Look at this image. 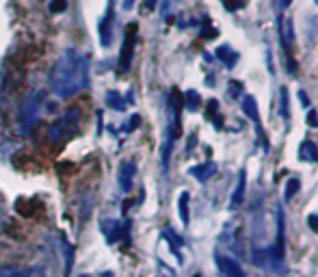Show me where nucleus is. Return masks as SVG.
<instances>
[{"instance_id": "f257e3e1", "label": "nucleus", "mask_w": 318, "mask_h": 277, "mask_svg": "<svg viewBox=\"0 0 318 277\" xmlns=\"http://www.w3.org/2000/svg\"><path fill=\"white\" fill-rule=\"evenodd\" d=\"M50 89L59 98L78 96L89 87V61L74 48H67L52 63L48 76Z\"/></svg>"}, {"instance_id": "f03ea898", "label": "nucleus", "mask_w": 318, "mask_h": 277, "mask_svg": "<svg viewBox=\"0 0 318 277\" xmlns=\"http://www.w3.org/2000/svg\"><path fill=\"white\" fill-rule=\"evenodd\" d=\"M41 104H43V91H31L22 100V106L18 113V130L22 134H28L35 123L39 121Z\"/></svg>"}, {"instance_id": "7ed1b4c3", "label": "nucleus", "mask_w": 318, "mask_h": 277, "mask_svg": "<svg viewBox=\"0 0 318 277\" xmlns=\"http://www.w3.org/2000/svg\"><path fill=\"white\" fill-rule=\"evenodd\" d=\"M251 260H254L256 266L266 268V271H271V273H286L284 258L277 256L275 249H256L251 253Z\"/></svg>"}, {"instance_id": "20e7f679", "label": "nucleus", "mask_w": 318, "mask_h": 277, "mask_svg": "<svg viewBox=\"0 0 318 277\" xmlns=\"http://www.w3.org/2000/svg\"><path fill=\"white\" fill-rule=\"evenodd\" d=\"M134 46H136V24H128L124 33V43H121V54H119V72L126 74L132 65L134 56Z\"/></svg>"}, {"instance_id": "39448f33", "label": "nucleus", "mask_w": 318, "mask_h": 277, "mask_svg": "<svg viewBox=\"0 0 318 277\" xmlns=\"http://www.w3.org/2000/svg\"><path fill=\"white\" fill-rule=\"evenodd\" d=\"M76 119H78V108H74V111H67L61 119H56L52 126H50L48 138H50V141H61V138L67 136V132H69V123H74Z\"/></svg>"}, {"instance_id": "423d86ee", "label": "nucleus", "mask_w": 318, "mask_h": 277, "mask_svg": "<svg viewBox=\"0 0 318 277\" xmlns=\"http://www.w3.org/2000/svg\"><path fill=\"white\" fill-rule=\"evenodd\" d=\"M113 22H115V0H108V9L100 22V43L102 48H108L113 43Z\"/></svg>"}, {"instance_id": "0eeeda50", "label": "nucleus", "mask_w": 318, "mask_h": 277, "mask_svg": "<svg viewBox=\"0 0 318 277\" xmlns=\"http://www.w3.org/2000/svg\"><path fill=\"white\" fill-rule=\"evenodd\" d=\"M243 111H245V115H247L249 119H254V123H256V130H258V134H260V141H262V145H264V150H269V143H266V136H264V130H262V126H260V113H258V102H256V98L254 96H245L243 98Z\"/></svg>"}, {"instance_id": "6e6552de", "label": "nucleus", "mask_w": 318, "mask_h": 277, "mask_svg": "<svg viewBox=\"0 0 318 277\" xmlns=\"http://www.w3.org/2000/svg\"><path fill=\"white\" fill-rule=\"evenodd\" d=\"M216 268H219V273L223 277H247L243 271V266L238 264L236 260L227 258V256H221V253H216Z\"/></svg>"}, {"instance_id": "1a4fd4ad", "label": "nucleus", "mask_w": 318, "mask_h": 277, "mask_svg": "<svg viewBox=\"0 0 318 277\" xmlns=\"http://www.w3.org/2000/svg\"><path fill=\"white\" fill-rule=\"evenodd\" d=\"M134 173H136V165L132 163V160H124V163L119 165V186H121L124 193H128L130 188H132Z\"/></svg>"}, {"instance_id": "9d476101", "label": "nucleus", "mask_w": 318, "mask_h": 277, "mask_svg": "<svg viewBox=\"0 0 318 277\" xmlns=\"http://www.w3.org/2000/svg\"><path fill=\"white\" fill-rule=\"evenodd\" d=\"M191 176H195L199 182H206L210 180L214 173H216V165L214 163H204V165H197V167H191Z\"/></svg>"}, {"instance_id": "9b49d317", "label": "nucleus", "mask_w": 318, "mask_h": 277, "mask_svg": "<svg viewBox=\"0 0 318 277\" xmlns=\"http://www.w3.org/2000/svg\"><path fill=\"white\" fill-rule=\"evenodd\" d=\"M286 225H284V213L281 208H277V245H275V253L284 258V245H286Z\"/></svg>"}, {"instance_id": "f8f14e48", "label": "nucleus", "mask_w": 318, "mask_h": 277, "mask_svg": "<svg viewBox=\"0 0 318 277\" xmlns=\"http://www.w3.org/2000/svg\"><path fill=\"white\" fill-rule=\"evenodd\" d=\"M216 59L225 65V67H234L236 61H238V54L229 46H219L216 48Z\"/></svg>"}, {"instance_id": "ddd939ff", "label": "nucleus", "mask_w": 318, "mask_h": 277, "mask_svg": "<svg viewBox=\"0 0 318 277\" xmlns=\"http://www.w3.org/2000/svg\"><path fill=\"white\" fill-rule=\"evenodd\" d=\"M245 184H247V176H245V171L238 173V184L232 193V201H229V208H236L243 203V197H245Z\"/></svg>"}, {"instance_id": "4468645a", "label": "nucleus", "mask_w": 318, "mask_h": 277, "mask_svg": "<svg viewBox=\"0 0 318 277\" xmlns=\"http://www.w3.org/2000/svg\"><path fill=\"white\" fill-rule=\"evenodd\" d=\"M299 156H301V160H307V163H318V148L314 145V141L305 138V141L301 143Z\"/></svg>"}, {"instance_id": "2eb2a0df", "label": "nucleus", "mask_w": 318, "mask_h": 277, "mask_svg": "<svg viewBox=\"0 0 318 277\" xmlns=\"http://www.w3.org/2000/svg\"><path fill=\"white\" fill-rule=\"evenodd\" d=\"M106 104L115 108V111H124L126 108V100L121 98V93L119 91H108L106 93Z\"/></svg>"}, {"instance_id": "dca6fc26", "label": "nucleus", "mask_w": 318, "mask_h": 277, "mask_svg": "<svg viewBox=\"0 0 318 277\" xmlns=\"http://www.w3.org/2000/svg\"><path fill=\"white\" fill-rule=\"evenodd\" d=\"M290 98H288V87H281L279 91V111H281V117H284L286 121L290 119Z\"/></svg>"}, {"instance_id": "f3484780", "label": "nucleus", "mask_w": 318, "mask_h": 277, "mask_svg": "<svg viewBox=\"0 0 318 277\" xmlns=\"http://www.w3.org/2000/svg\"><path fill=\"white\" fill-rule=\"evenodd\" d=\"M182 98H184V106L189 108V111H197V108L201 106V98H199V93L195 89H189Z\"/></svg>"}, {"instance_id": "a211bd4d", "label": "nucleus", "mask_w": 318, "mask_h": 277, "mask_svg": "<svg viewBox=\"0 0 318 277\" xmlns=\"http://www.w3.org/2000/svg\"><path fill=\"white\" fill-rule=\"evenodd\" d=\"M299 188H301V180H299V178H288L286 188H284V199H286V201H290L294 195L299 193Z\"/></svg>"}, {"instance_id": "6ab92c4d", "label": "nucleus", "mask_w": 318, "mask_h": 277, "mask_svg": "<svg viewBox=\"0 0 318 277\" xmlns=\"http://www.w3.org/2000/svg\"><path fill=\"white\" fill-rule=\"evenodd\" d=\"M189 199H191V195L186 191L180 195V219L184 221V225L189 223Z\"/></svg>"}, {"instance_id": "aec40b11", "label": "nucleus", "mask_w": 318, "mask_h": 277, "mask_svg": "<svg viewBox=\"0 0 318 277\" xmlns=\"http://www.w3.org/2000/svg\"><path fill=\"white\" fill-rule=\"evenodd\" d=\"M0 277H31V275L18 266H3L0 268Z\"/></svg>"}, {"instance_id": "412c9836", "label": "nucleus", "mask_w": 318, "mask_h": 277, "mask_svg": "<svg viewBox=\"0 0 318 277\" xmlns=\"http://www.w3.org/2000/svg\"><path fill=\"white\" fill-rule=\"evenodd\" d=\"M48 9H50V13H54V16L65 13V11H67V0H50Z\"/></svg>"}, {"instance_id": "4be33fe9", "label": "nucleus", "mask_w": 318, "mask_h": 277, "mask_svg": "<svg viewBox=\"0 0 318 277\" xmlns=\"http://www.w3.org/2000/svg\"><path fill=\"white\" fill-rule=\"evenodd\" d=\"M221 3H223V7H225L227 11H236V9H241V7H243L241 0H221Z\"/></svg>"}, {"instance_id": "5701e85b", "label": "nucleus", "mask_w": 318, "mask_h": 277, "mask_svg": "<svg viewBox=\"0 0 318 277\" xmlns=\"http://www.w3.org/2000/svg\"><path fill=\"white\" fill-rule=\"evenodd\" d=\"M241 93H243V83L232 80V83H229V96H241Z\"/></svg>"}, {"instance_id": "b1692460", "label": "nucleus", "mask_w": 318, "mask_h": 277, "mask_svg": "<svg viewBox=\"0 0 318 277\" xmlns=\"http://www.w3.org/2000/svg\"><path fill=\"white\" fill-rule=\"evenodd\" d=\"M173 5H176V0H163V3H161V13H163L165 18L169 16V11L173 9Z\"/></svg>"}, {"instance_id": "393cba45", "label": "nucleus", "mask_w": 318, "mask_h": 277, "mask_svg": "<svg viewBox=\"0 0 318 277\" xmlns=\"http://www.w3.org/2000/svg\"><path fill=\"white\" fill-rule=\"evenodd\" d=\"M307 123L309 126H318V113L314 108H309V113H307Z\"/></svg>"}, {"instance_id": "a878e982", "label": "nucleus", "mask_w": 318, "mask_h": 277, "mask_svg": "<svg viewBox=\"0 0 318 277\" xmlns=\"http://www.w3.org/2000/svg\"><path fill=\"white\" fill-rule=\"evenodd\" d=\"M307 223H309V228H312L314 232H318V215H309L307 217Z\"/></svg>"}, {"instance_id": "bb28decb", "label": "nucleus", "mask_w": 318, "mask_h": 277, "mask_svg": "<svg viewBox=\"0 0 318 277\" xmlns=\"http://www.w3.org/2000/svg\"><path fill=\"white\" fill-rule=\"evenodd\" d=\"M299 100L303 102V106H309V98L305 96V91H299Z\"/></svg>"}, {"instance_id": "cd10ccee", "label": "nucleus", "mask_w": 318, "mask_h": 277, "mask_svg": "<svg viewBox=\"0 0 318 277\" xmlns=\"http://www.w3.org/2000/svg\"><path fill=\"white\" fill-rule=\"evenodd\" d=\"M156 5H158V0H145V9H147V11L156 9Z\"/></svg>"}, {"instance_id": "c85d7f7f", "label": "nucleus", "mask_w": 318, "mask_h": 277, "mask_svg": "<svg viewBox=\"0 0 318 277\" xmlns=\"http://www.w3.org/2000/svg\"><path fill=\"white\" fill-rule=\"evenodd\" d=\"M134 3H136V0H124V11H130V9H132Z\"/></svg>"}, {"instance_id": "c756f323", "label": "nucleus", "mask_w": 318, "mask_h": 277, "mask_svg": "<svg viewBox=\"0 0 318 277\" xmlns=\"http://www.w3.org/2000/svg\"><path fill=\"white\" fill-rule=\"evenodd\" d=\"M290 3H292V0H281V7H288Z\"/></svg>"}, {"instance_id": "7c9ffc66", "label": "nucleus", "mask_w": 318, "mask_h": 277, "mask_svg": "<svg viewBox=\"0 0 318 277\" xmlns=\"http://www.w3.org/2000/svg\"><path fill=\"white\" fill-rule=\"evenodd\" d=\"M314 3H316V5H318V0H314Z\"/></svg>"}]
</instances>
